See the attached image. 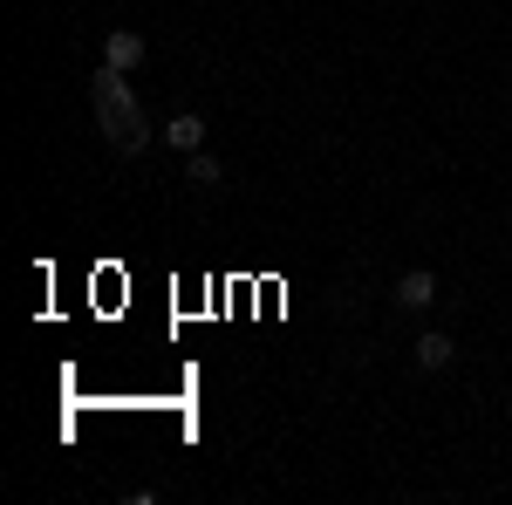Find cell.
<instances>
[{
  "instance_id": "cell-1",
  "label": "cell",
  "mask_w": 512,
  "mask_h": 505,
  "mask_svg": "<svg viewBox=\"0 0 512 505\" xmlns=\"http://www.w3.org/2000/svg\"><path fill=\"white\" fill-rule=\"evenodd\" d=\"M96 110H103V123H110V144H117V151H137V144H144L137 110H130V96H123L117 69H103V76H96Z\"/></svg>"
},
{
  "instance_id": "cell-2",
  "label": "cell",
  "mask_w": 512,
  "mask_h": 505,
  "mask_svg": "<svg viewBox=\"0 0 512 505\" xmlns=\"http://www.w3.org/2000/svg\"><path fill=\"white\" fill-rule=\"evenodd\" d=\"M144 55H151V48H144V35H137V28H117V35L103 41V69H117V76L144 69Z\"/></svg>"
},
{
  "instance_id": "cell-3",
  "label": "cell",
  "mask_w": 512,
  "mask_h": 505,
  "mask_svg": "<svg viewBox=\"0 0 512 505\" xmlns=\"http://www.w3.org/2000/svg\"><path fill=\"white\" fill-rule=\"evenodd\" d=\"M431 301H437V273L431 267H410L403 280H396V308L417 314V308H431Z\"/></svg>"
},
{
  "instance_id": "cell-4",
  "label": "cell",
  "mask_w": 512,
  "mask_h": 505,
  "mask_svg": "<svg viewBox=\"0 0 512 505\" xmlns=\"http://www.w3.org/2000/svg\"><path fill=\"white\" fill-rule=\"evenodd\" d=\"M164 144H178V151H205V117H198V110H178V117L164 123Z\"/></svg>"
},
{
  "instance_id": "cell-5",
  "label": "cell",
  "mask_w": 512,
  "mask_h": 505,
  "mask_svg": "<svg viewBox=\"0 0 512 505\" xmlns=\"http://www.w3.org/2000/svg\"><path fill=\"white\" fill-rule=\"evenodd\" d=\"M410 355H417V369H444V362L458 355V342H451V335H437V328H431V335H417V349H410Z\"/></svg>"
},
{
  "instance_id": "cell-6",
  "label": "cell",
  "mask_w": 512,
  "mask_h": 505,
  "mask_svg": "<svg viewBox=\"0 0 512 505\" xmlns=\"http://www.w3.org/2000/svg\"><path fill=\"white\" fill-rule=\"evenodd\" d=\"M185 185L212 192V185H219V157H212V151H185Z\"/></svg>"
}]
</instances>
